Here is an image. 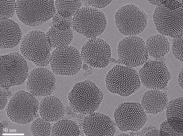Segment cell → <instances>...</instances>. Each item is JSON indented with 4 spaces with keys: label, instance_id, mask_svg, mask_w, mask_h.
<instances>
[{
    "label": "cell",
    "instance_id": "18",
    "mask_svg": "<svg viewBox=\"0 0 183 136\" xmlns=\"http://www.w3.org/2000/svg\"><path fill=\"white\" fill-rule=\"evenodd\" d=\"M0 28L1 49H11L21 42L22 33L15 21L10 19L0 21Z\"/></svg>",
    "mask_w": 183,
    "mask_h": 136
},
{
    "label": "cell",
    "instance_id": "26",
    "mask_svg": "<svg viewBox=\"0 0 183 136\" xmlns=\"http://www.w3.org/2000/svg\"><path fill=\"white\" fill-rule=\"evenodd\" d=\"M16 0H0V21L9 19L15 13Z\"/></svg>",
    "mask_w": 183,
    "mask_h": 136
},
{
    "label": "cell",
    "instance_id": "29",
    "mask_svg": "<svg viewBox=\"0 0 183 136\" xmlns=\"http://www.w3.org/2000/svg\"><path fill=\"white\" fill-rule=\"evenodd\" d=\"M151 4L157 6L165 7L178 8L183 6V0H148Z\"/></svg>",
    "mask_w": 183,
    "mask_h": 136
},
{
    "label": "cell",
    "instance_id": "6",
    "mask_svg": "<svg viewBox=\"0 0 183 136\" xmlns=\"http://www.w3.org/2000/svg\"><path fill=\"white\" fill-rule=\"evenodd\" d=\"M107 24L106 18L102 11L87 6L80 8L72 20V29L89 39L101 34Z\"/></svg>",
    "mask_w": 183,
    "mask_h": 136
},
{
    "label": "cell",
    "instance_id": "20",
    "mask_svg": "<svg viewBox=\"0 0 183 136\" xmlns=\"http://www.w3.org/2000/svg\"><path fill=\"white\" fill-rule=\"evenodd\" d=\"M183 97L170 101L166 108V116L168 124L175 131L183 134Z\"/></svg>",
    "mask_w": 183,
    "mask_h": 136
},
{
    "label": "cell",
    "instance_id": "25",
    "mask_svg": "<svg viewBox=\"0 0 183 136\" xmlns=\"http://www.w3.org/2000/svg\"><path fill=\"white\" fill-rule=\"evenodd\" d=\"M52 127L50 122L46 121L41 117L33 122L30 130L33 136H50L51 134Z\"/></svg>",
    "mask_w": 183,
    "mask_h": 136
},
{
    "label": "cell",
    "instance_id": "34",
    "mask_svg": "<svg viewBox=\"0 0 183 136\" xmlns=\"http://www.w3.org/2000/svg\"><path fill=\"white\" fill-rule=\"evenodd\" d=\"M144 136H159V130L157 128L151 129L146 133Z\"/></svg>",
    "mask_w": 183,
    "mask_h": 136
},
{
    "label": "cell",
    "instance_id": "31",
    "mask_svg": "<svg viewBox=\"0 0 183 136\" xmlns=\"http://www.w3.org/2000/svg\"><path fill=\"white\" fill-rule=\"evenodd\" d=\"M112 0H83L86 6L98 9L104 8L108 6Z\"/></svg>",
    "mask_w": 183,
    "mask_h": 136
},
{
    "label": "cell",
    "instance_id": "33",
    "mask_svg": "<svg viewBox=\"0 0 183 136\" xmlns=\"http://www.w3.org/2000/svg\"><path fill=\"white\" fill-rule=\"evenodd\" d=\"M178 83L183 90V68H182L180 71L178 76Z\"/></svg>",
    "mask_w": 183,
    "mask_h": 136
},
{
    "label": "cell",
    "instance_id": "14",
    "mask_svg": "<svg viewBox=\"0 0 183 136\" xmlns=\"http://www.w3.org/2000/svg\"><path fill=\"white\" fill-rule=\"evenodd\" d=\"M80 54L83 60L88 65L103 68L110 62L111 51L110 46L105 41L95 37L90 39L83 44Z\"/></svg>",
    "mask_w": 183,
    "mask_h": 136
},
{
    "label": "cell",
    "instance_id": "37",
    "mask_svg": "<svg viewBox=\"0 0 183 136\" xmlns=\"http://www.w3.org/2000/svg\"><path fill=\"white\" fill-rule=\"evenodd\" d=\"M118 135H119V136H121V135H123V136H128V135H129L128 134H125L124 133H123V134H119Z\"/></svg>",
    "mask_w": 183,
    "mask_h": 136
},
{
    "label": "cell",
    "instance_id": "11",
    "mask_svg": "<svg viewBox=\"0 0 183 136\" xmlns=\"http://www.w3.org/2000/svg\"><path fill=\"white\" fill-rule=\"evenodd\" d=\"M51 56V67L56 75L73 76L81 69L83 59L80 53L74 46H68L55 48Z\"/></svg>",
    "mask_w": 183,
    "mask_h": 136
},
{
    "label": "cell",
    "instance_id": "7",
    "mask_svg": "<svg viewBox=\"0 0 183 136\" xmlns=\"http://www.w3.org/2000/svg\"><path fill=\"white\" fill-rule=\"evenodd\" d=\"M39 106L35 96L29 92L20 90L12 95L7 104L6 111L7 116L12 121L26 124L34 119Z\"/></svg>",
    "mask_w": 183,
    "mask_h": 136
},
{
    "label": "cell",
    "instance_id": "23",
    "mask_svg": "<svg viewBox=\"0 0 183 136\" xmlns=\"http://www.w3.org/2000/svg\"><path fill=\"white\" fill-rule=\"evenodd\" d=\"M79 127L74 121L61 119L56 122L52 127L51 136H79Z\"/></svg>",
    "mask_w": 183,
    "mask_h": 136
},
{
    "label": "cell",
    "instance_id": "4",
    "mask_svg": "<svg viewBox=\"0 0 183 136\" xmlns=\"http://www.w3.org/2000/svg\"><path fill=\"white\" fill-rule=\"evenodd\" d=\"M54 0H16L15 13L24 24L40 25L52 18L56 11Z\"/></svg>",
    "mask_w": 183,
    "mask_h": 136
},
{
    "label": "cell",
    "instance_id": "3",
    "mask_svg": "<svg viewBox=\"0 0 183 136\" xmlns=\"http://www.w3.org/2000/svg\"><path fill=\"white\" fill-rule=\"evenodd\" d=\"M105 81L109 91L123 97L135 93L141 86L136 70L123 65L113 67L106 74Z\"/></svg>",
    "mask_w": 183,
    "mask_h": 136
},
{
    "label": "cell",
    "instance_id": "1",
    "mask_svg": "<svg viewBox=\"0 0 183 136\" xmlns=\"http://www.w3.org/2000/svg\"><path fill=\"white\" fill-rule=\"evenodd\" d=\"M103 97L101 90L95 83L89 80L75 84L68 95L72 110L75 113L84 115L97 110Z\"/></svg>",
    "mask_w": 183,
    "mask_h": 136
},
{
    "label": "cell",
    "instance_id": "9",
    "mask_svg": "<svg viewBox=\"0 0 183 136\" xmlns=\"http://www.w3.org/2000/svg\"><path fill=\"white\" fill-rule=\"evenodd\" d=\"M183 7L169 8L157 6L153 20L157 31L161 34L173 39L183 36Z\"/></svg>",
    "mask_w": 183,
    "mask_h": 136
},
{
    "label": "cell",
    "instance_id": "28",
    "mask_svg": "<svg viewBox=\"0 0 183 136\" xmlns=\"http://www.w3.org/2000/svg\"><path fill=\"white\" fill-rule=\"evenodd\" d=\"M183 36L174 38L172 40V50L174 57L183 62Z\"/></svg>",
    "mask_w": 183,
    "mask_h": 136
},
{
    "label": "cell",
    "instance_id": "32",
    "mask_svg": "<svg viewBox=\"0 0 183 136\" xmlns=\"http://www.w3.org/2000/svg\"><path fill=\"white\" fill-rule=\"evenodd\" d=\"M6 89L0 87V110L4 108L7 104L8 95Z\"/></svg>",
    "mask_w": 183,
    "mask_h": 136
},
{
    "label": "cell",
    "instance_id": "19",
    "mask_svg": "<svg viewBox=\"0 0 183 136\" xmlns=\"http://www.w3.org/2000/svg\"><path fill=\"white\" fill-rule=\"evenodd\" d=\"M168 102L165 93L162 90L151 89L143 94L141 104L146 113L155 115L166 109Z\"/></svg>",
    "mask_w": 183,
    "mask_h": 136
},
{
    "label": "cell",
    "instance_id": "17",
    "mask_svg": "<svg viewBox=\"0 0 183 136\" xmlns=\"http://www.w3.org/2000/svg\"><path fill=\"white\" fill-rule=\"evenodd\" d=\"M40 116L46 121L56 122L64 117L65 109L61 100L54 96L45 97L39 104Z\"/></svg>",
    "mask_w": 183,
    "mask_h": 136
},
{
    "label": "cell",
    "instance_id": "2",
    "mask_svg": "<svg viewBox=\"0 0 183 136\" xmlns=\"http://www.w3.org/2000/svg\"><path fill=\"white\" fill-rule=\"evenodd\" d=\"M52 47L46 33L39 30L29 32L22 38L20 50L25 58L38 67L50 63Z\"/></svg>",
    "mask_w": 183,
    "mask_h": 136
},
{
    "label": "cell",
    "instance_id": "10",
    "mask_svg": "<svg viewBox=\"0 0 183 136\" xmlns=\"http://www.w3.org/2000/svg\"><path fill=\"white\" fill-rule=\"evenodd\" d=\"M114 118L122 132L138 131L144 127L148 119L141 104L136 102L120 103L114 110Z\"/></svg>",
    "mask_w": 183,
    "mask_h": 136
},
{
    "label": "cell",
    "instance_id": "35",
    "mask_svg": "<svg viewBox=\"0 0 183 136\" xmlns=\"http://www.w3.org/2000/svg\"><path fill=\"white\" fill-rule=\"evenodd\" d=\"M155 128H157L155 126L150 125L148 127L143 128L141 132L142 136H144L145 134L148 131L151 129Z\"/></svg>",
    "mask_w": 183,
    "mask_h": 136
},
{
    "label": "cell",
    "instance_id": "5",
    "mask_svg": "<svg viewBox=\"0 0 183 136\" xmlns=\"http://www.w3.org/2000/svg\"><path fill=\"white\" fill-rule=\"evenodd\" d=\"M0 87L7 90L24 83L28 76L26 59L15 52L0 56Z\"/></svg>",
    "mask_w": 183,
    "mask_h": 136
},
{
    "label": "cell",
    "instance_id": "22",
    "mask_svg": "<svg viewBox=\"0 0 183 136\" xmlns=\"http://www.w3.org/2000/svg\"><path fill=\"white\" fill-rule=\"evenodd\" d=\"M53 48L69 46L73 38L71 28L60 30L51 26L46 33Z\"/></svg>",
    "mask_w": 183,
    "mask_h": 136
},
{
    "label": "cell",
    "instance_id": "30",
    "mask_svg": "<svg viewBox=\"0 0 183 136\" xmlns=\"http://www.w3.org/2000/svg\"><path fill=\"white\" fill-rule=\"evenodd\" d=\"M159 136H182L183 134L179 133L172 129L166 120L160 124L159 130Z\"/></svg>",
    "mask_w": 183,
    "mask_h": 136
},
{
    "label": "cell",
    "instance_id": "36",
    "mask_svg": "<svg viewBox=\"0 0 183 136\" xmlns=\"http://www.w3.org/2000/svg\"><path fill=\"white\" fill-rule=\"evenodd\" d=\"M7 122L6 121H3L2 122H0V135H1L2 133L4 132V129L7 126Z\"/></svg>",
    "mask_w": 183,
    "mask_h": 136
},
{
    "label": "cell",
    "instance_id": "13",
    "mask_svg": "<svg viewBox=\"0 0 183 136\" xmlns=\"http://www.w3.org/2000/svg\"><path fill=\"white\" fill-rule=\"evenodd\" d=\"M138 75L141 84L150 90H166L171 78L166 63L159 60L147 61L140 69Z\"/></svg>",
    "mask_w": 183,
    "mask_h": 136
},
{
    "label": "cell",
    "instance_id": "27",
    "mask_svg": "<svg viewBox=\"0 0 183 136\" xmlns=\"http://www.w3.org/2000/svg\"><path fill=\"white\" fill-rule=\"evenodd\" d=\"M72 17L64 18L56 11L52 18L51 24L55 28L60 30H66L72 28Z\"/></svg>",
    "mask_w": 183,
    "mask_h": 136
},
{
    "label": "cell",
    "instance_id": "15",
    "mask_svg": "<svg viewBox=\"0 0 183 136\" xmlns=\"http://www.w3.org/2000/svg\"><path fill=\"white\" fill-rule=\"evenodd\" d=\"M54 73L44 67H38L29 72L26 82L28 92L35 97L50 95L56 89Z\"/></svg>",
    "mask_w": 183,
    "mask_h": 136
},
{
    "label": "cell",
    "instance_id": "16",
    "mask_svg": "<svg viewBox=\"0 0 183 136\" xmlns=\"http://www.w3.org/2000/svg\"><path fill=\"white\" fill-rule=\"evenodd\" d=\"M79 124L86 136H114L116 129L114 122L109 116L99 112L87 115Z\"/></svg>",
    "mask_w": 183,
    "mask_h": 136
},
{
    "label": "cell",
    "instance_id": "24",
    "mask_svg": "<svg viewBox=\"0 0 183 136\" xmlns=\"http://www.w3.org/2000/svg\"><path fill=\"white\" fill-rule=\"evenodd\" d=\"M82 0H55L54 5L57 13L62 17H72L80 8Z\"/></svg>",
    "mask_w": 183,
    "mask_h": 136
},
{
    "label": "cell",
    "instance_id": "8",
    "mask_svg": "<svg viewBox=\"0 0 183 136\" xmlns=\"http://www.w3.org/2000/svg\"><path fill=\"white\" fill-rule=\"evenodd\" d=\"M114 21L117 28L122 34L126 37L135 36L146 28L148 17L137 6L129 4L121 7L116 11Z\"/></svg>",
    "mask_w": 183,
    "mask_h": 136
},
{
    "label": "cell",
    "instance_id": "21",
    "mask_svg": "<svg viewBox=\"0 0 183 136\" xmlns=\"http://www.w3.org/2000/svg\"><path fill=\"white\" fill-rule=\"evenodd\" d=\"M145 46L149 55L156 59L163 58L170 50L168 38L161 34L149 37L145 42Z\"/></svg>",
    "mask_w": 183,
    "mask_h": 136
},
{
    "label": "cell",
    "instance_id": "12",
    "mask_svg": "<svg viewBox=\"0 0 183 136\" xmlns=\"http://www.w3.org/2000/svg\"><path fill=\"white\" fill-rule=\"evenodd\" d=\"M117 50L120 63L130 68L144 64L149 57L145 42L136 36H127L122 40L118 43Z\"/></svg>",
    "mask_w": 183,
    "mask_h": 136
}]
</instances>
